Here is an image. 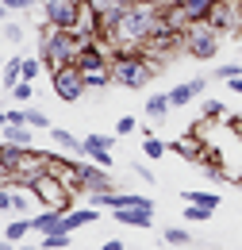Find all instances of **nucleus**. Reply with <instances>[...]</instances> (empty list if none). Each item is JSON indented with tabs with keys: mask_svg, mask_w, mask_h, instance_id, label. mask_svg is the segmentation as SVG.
<instances>
[{
	"mask_svg": "<svg viewBox=\"0 0 242 250\" xmlns=\"http://www.w3.org/2000/svg\"><path fill=\"white\" fill-rule=\"evenodd\" d=\"M81 46H85V42H81L73 31H65V27H50V23L39 27V58L46 65V73H54L58 65L77 62Z\"/></svg>",
	"mask_w": 242,
	"mask_h": 250,
	"instance_id": "nucleus-1",
	"label": "nucleus"
},
{
	"mask_svg": "<svg viewBox=\"0 0 242 250\" xmlns=\"http://www.w3.org/2000/svg\"><path fill=\"white\" fill-rule=\"evenodd\" d=\"M154 69H158V65L146 62V50H120V54L112 58V77H116V85H120V89H131V93L146 89V81L154 77Z\"/></svg>",
	"mask_w": 242,
	"mask_h": 250,
	"instance_id": "nucleus-2",
	"label": "nucleus"
},
{
	"mask_svg": "<svg viewBox=\"0 0 242 250\" xmlns=\"http://www.w3.org/2000/svg\"><path fill=\"white\" fill-rule=\"evenodd\" d=\"M50 89L58 100L65 104H77L81 96H85V73H81V65L69 62V65H58L54 73H50Z\"/></svg>",
	"mask_w": 242,
	"mask_h": 250,
	"instance_id": "nucleus-3",
	"label": "nucleus"
},
{
	"mask_svg": "<svg viewBox=\"0 0 242 250\" xmlns=\"http://www.w3.org/2000/svg\"><path fill=\"white\" fill-rule=\"evenodd\" d=\"M184 50L192 58H200V62L215 58L219 54V31H215L212 23H188L184 27Z\"/></svg>",
	"mask_w": 242,
	"mask_h": 250,
	"instance_id": "nucleus-4",
	"label": "nucleus"
},
{
	"mask_svg": "<svg viewBox=\"0 0 242 250\" xmlns=\"http://www.w3.org/2000/svg\"><path fill=\"white\" fill-rule=\"evenodd\" d=\"M39 4H42L46 23L50 27H65V31H73L81 23V16H85V4H77V0H39Z\"/></svg>",
	"mask_w": 242,
	"mask_h": 250,
	"instance_id": "nucleus-5",
	"label": "nucleus"
},
{
	"mask_svg": "<svg viewBox=\"0 0 242 250\" xmlns=\"http://www.w3.org/2000/svg\"><path fill=\"white\" fill-rule=\"evenodd\" d=\"M31 188H35V196H39V204H42V208H65V204H69V196H73V192H69V188L50 173V169H46L42 177H35Z\"/></svg>",
	"mask_w": 242,
	"mask_h": 250,
	"instance_id": "nucleus-6",
	"label": "nucleus"
},
{
	"mask_svg": "<svg viewBox=\"0 0 242 250\" xmlns=\"http://www.w3.org/2000/svg\"><path fill=\"white\" fill-rule=\"evenodd\" d=\"M112 216H116V223H123V227H150L154 223V200H146V204H127V208H112Z\"/></svg>",
	"mask_w": 242,
	"mask_h": 250,
	"instance_id": "nucleus-7",
	"label": "nucleus"
},
{
	"mask_svg": "<svg viewBox=\"0 0 242 250\" xmlns=\"http://www.w3.org/2000/svg\"><path fill=\"white\" fill-rule=\"evenodd\" d=\"M81 146H85V158H92L96 166H104V169H112V146H116V139L112 135H85L81 139Z\"/></svg>",
	"mask_w": 242,
	"mask_h": 250,
	"instance_id": "nucleus-8",
	"label": "nucleus"
},
{
	"mask_svg": "<svg viewBox=\"0 0 242 250\" xmlns=\"http://www.w3.org/2000/svg\"><path fill=\"white\" fill-rule=\"evenodd\" d=\"M46 158H50V173H54L69 192H85V185H81V162H65V158H58V154H46Z\"/></svg>",
	"mask_w": 242,
	"mask_h": 250,
	"instance_id": "nucleus-9",
	"label": "nucleus"
},
{
	"mask_svg": "<svg viewBox=\"0 0 242 250\" xmlns=\"http://www.w3.org/2000/svg\"><path fill=\"white\" fill-rule=\"evenodd\" d=\"M239 12H242L239 0H219V4L212 8V16H208V23H212L219 35H223V31H235V27H239Z\"/></svg>",
	"mask_w": 242,
	"mask_h": 250,
	"instance_id": "nucleus-10",
	"label": "nucleus"
},
{
	"mask_svg": "<svg viewBox=\"0 0 242 250\" xmlns=\"http://www.w3.org/2000/svg\"><path fill=\"white\" fill-rule=\"evenodd\" d=\"M169 150H177L184 162H196V166H208V162H212V150H208L196 135H181V139H173V146H169Z\"/></svg>",
	"mask_w": 242,
	"mask_h": 250,
	"instance_id": "nucleus-11",
	"label": "nucleus"
},
{
	"mask_svg": "<svg viewBox=\"0 0 242 250\" xmlns=\"http://www.w3.org/2000/svg\"><path fill=\"white\" fill-rule=\"evenodd\" d=\"M81 185L85 192H108V188H116V181L108 177V169L104 166H96V162H81Z\"/></svg>",
	"mask_w": 242,
	"mask_h": 250,
	"instance_id": "nucleus-12",
	"label": "nucleus"
},
{
	"mask_svg": "<svg viewBox=\"0 0 242 250\" xmlns=\"http://www.w3.org/2000/svg\"><path fill=\"white\" fill-rule=\"evenodd\" d=\"M204 89H208V81H204V77H192V81H184L177 89H169V104H173V108H184V104H192Z\"/></svg>",
	"mask_w": 242,
	"mask_h": 250,
	"instance_id": "nucleus-13",
	"label": "nucleus"
},
{
	"mask_svg": "<svg viewBox=\"0 0 242 250\" xmlns=\"http://www.w3.org/2000/svg\"><path fill=\"white\" fill-rule=\"evenodd\" d=\"M173 4L184 12L188 23H208V16H212V8L219 4V0H173Z\"/></svg>",
	"mask_w": 242,
	"mask_h": 250,
	"instance_id": "nucleus-14",
	"label": "nucleus"
},
{
	"mask_svg": "<svg viewBox=\"0 0 242 250\" xmlns=\"http://www.w3.org/2000/svg\"><path fill=\"white\" fill-rule=\"evenodd\" d=\"M77 65L89 73V69H112V58L96 46V42H89V46H81V54H77Z\"/></svg>",
	"mask_w": 242,
	"mask_h": 250,
	"instance_id": "nucleus-15",
	"label": "nucleus"
},
{
	"mask_svg": "<svg viewBox=\"0 0 242 250\" xmlns=\"http://www.w3.org/2000/svg\"><path fill=\"white\" fill-rule=\"evenodd\" d=\"M61 219H65V208H42L39 216L31 219V227L39 235H50V231H61Z\"/></svg>",
	"mask_w": 242,
	"mask_h": 250,
	"instance_id": "nucleus-16",
	"label": "nucleus"
},
{
	"mask_svg": "<svg viewBox=\"0 0 242 250\" xmlns=\"http://www.w3.org/2000/svg\"><path fill=\"white\" fill-rule=\"evenodd\" d=\"M100 219V212H96V204H89V208H81V212H65V219H61V231H81V227H89V223H96Z\"/></svg>",
	"mask_w": 242,
	"mask_h": 250,
	"instance_id": "nucleus-17",
	"label": "nucleus"
},
{
	"mask_svg": "<svg viewBox=\"0 0 242 250\" xmlns=\"http://www.w3.org/2000/svg\"><path fill=\"white\" fill-rule=\"evenodd\" d=\"M23 154H27V146H16V143H8V139H4V143H0V169L12 177V173L20 169Z\"/></svg>",
	"mask_w": 242,
	"mask_h": 250,
	"instance_id": "nucleus-18",
	"label": "nucleus"
},
{
	"mask_svg": "<svg viewBox=\"0 0 242 250\" xmlns=\"http://www.w3.org/2000/svg\"><path fill=\"white\" fill-rule=\"evenodd\" d=\"M169 108H173V104H169V93H150L146 96V116H150V120H165Z\"/></svg>",
	"mask_w": 242,
	"mask_h": 250,
	"instance_id": "nucleus-19",
	"label": "nucleus"
},
{
	"mask_svg": "<svg viewBox=\"0 0 242 250\" xmlns=\"http://www.w3.org/2000/svg\"><path fill=\"white\" fill-rule=\"evenodd\" d=\"M50 139H54V146H61V150H73V154H85V146H81V139H77V135H69L65 127H54V131H50Z\"/></svg>",
	"mask_w": 242,
	"mask_h": 250,
	"instance_id": "nucleus-20",
	"label": "nucleus"
},
{
	"mask_svg": "<svg viewBox=\"0 0 242 250\" xmlns=\"http://www.w3.org/2000/svg\"><path fill=\"white\" fill-rule=\"evenodd\" d=\"M8 143H16V146H31V124H8L0 131Z\"/></svg>",
	"mask_w": 242,
	"mask_h": 250,
	"instance_id": "nucleus-21",
	"label": "nucleus"
},
{
	"mask_svg": "<svg viewBox=\"0 0 242 250\" xmlns=\"http://www.w3.org/2000/svg\"><path fill=\"white\" fill-rule=\"evenodd\" d=\"M81 73H85V69H81ZM108 85H116L112 69H89V73H85V89H108Z\"/></svg>",
	"mask_w": 242,
	"mask_h": 250,
	"instance_id": "nucleus-22",
	"label": "nucleus"
},
{
	"mask_svg": "<svg viewBox=\"0 0 242 250\" xmlns=\"http://www.w3.org/2000/svg\"><path fill=\"white\" fill-rule=\"evenodd\" d=\"M39 247L42 250H65V247H73V235L69 231H50V235H42Z\"/></svg>",
	"mask_w": 242,
	"mask_h": 250,
	"instance_id": "nucleus-23",
	"label": "nucleus"
},
{
	"mask_svg": "<svg viewBox=\"0 0 242 250\" xmlns=\"http://www.w3.org/2000/svg\"><path fill=\"white\" fill-rule=\"evenodd\" d=\"M20 77H23V54H16V58L4 62V89H12Z\"/></svg>",
	"mask_w": 242,
	"mask_h": 250,
	"instance_id": "nucleus-24",
	"label": "nucleus"
},
{
	"mask_svg": "<svg viewBox=\"0 0 242 250\" xmlns=\"http://www.w3.org/2000/svg\"><path fill=\"white\" fill-rule=\"evenodd\" d=\"M184 204H200V208H219V192H181Z\"/></svg>",
	"mask_w": 242,
	"mask_h": 250,
	"instance_id": "nucleus-25",
	"label": "nucleus"
},
{
	"mask_svg": "<svg viewBox=\"0 0 242 250\" xmlns=\"http://www.w3.org/2000/svg\"><path fill=\"white\" fill-rule=\"evenodd\" d=\"M31 231H35V227H31V219H12V223H8V231H4V239H8V243H20V239H27Z\"/></svg>",
	"mask_w": 242,
	"mask_h": 250,
	"instance_id": "nucleus-26",
	"label": "nucleus"
},
{
	"mask_svg": "<svg viewBox=\"0 0 242 250\" xmlns=\"http://www.w3.org/2000/svg\"><path fill=\"white\" fill-rule=\"evenodd\" d=\"M8 93H12V100H16V104H27L31 96H35V85H31L27 77H20V81H16V85H12Z\"/></svg>",
	"mask_w": 242,
	"mask_h": 250,
	"instance_id": "nucleus-27",
	"label": "nucleus"
},
{
	"mask_svg": "<svg viewBox=\"0 0 242 250\" xmlns=\"http://www.w3.org/2000/svg\"><path fill=\"white\" fill-rule=\"evenodd\" d=\"M161 239H165L169 247H188V243H192V235H188L184 227H165V231H161Z\"/></svg>",
	"mask_w": 242,
	"mask_h": 250,
	"instance_id": "nucleus-28",
	"label": "nucleus"
},
{
	"mask_svg": "<svg viewBox=\"0 0 242 250\" xmlns=\"http://www.w3.org/2000/svg\"><path fill=\"white\" fill-rule=\"evenodd\" d=\"M120 4H123V0H85V8H89L96 20H100V16H108V12H116Z\"/></svg>",
	"mask_w": 242,
	"mask_h": 250,
	"instance_id": "nucleus-29",
	"label": "nucleus"
},
{
	"mask_svg": "<svg viewBox=\"0 0 242 250\" xmlns=\"http://www.w3.org/2000/svg\"><path fill=\"white\" fill-rule=\"evenodd\" d=\"M165 150H169V146H165L161 139H154V135H142V154H146V158H161Z\"/></svg>",
	"mask_w": 242,
	"mask_h": 250,
	"instance_id": "nucleus-30",
	"label": "nucleus"
},
{
	"mask_svg": "<svg viewBox=\"0 0 242 250\" xmlns=\"http://www.w3.org/2000/svg\"><path fill=\"white\" fill-rule=\"evenodd\" d=\"M184 219H188V223H204V219H212V208H200V204H184Z\"/></svg>",
	"mask_w": 242,
	"mask_h": 250,
	"instance_id": "nucleus-31",
	"label": "nucleus"
},
{
	"mask_svg": "<svg viewBox=\"0 0 242 250\" xmlns=\"http://www.w3.org/2000/svg\"><path fill=\"white\" fill-rule=\"evenodd\" d=\"M235 73H242V62H227V65H215L212 77H219V81H231Z\"/></svg>",
	"mask_w": 242,
	"mask_h": 250,
	"instance_id": "nucleus-32",
	"label": "nucleus"
},
{
	"mask_svg": "<svg viewBox=\"0 0 242 250\" xmlns=\"http://www.w3.org/2000/svg\"><path fill=\"white\" fill-rule=\"evenodd\" d=\"M42 69H46V65H42V58H23V77H27V81H35Z\"/></svg>",
	"mask_w": 242,
	"mask_h": 250,
	"instance_id": "nucleus-33",
	"label": "nucleus"
},
{
	"mask_svg": "<svg viewBox=\"0 0 242 250\" xmlns=\"http://www.w3.org/2000/svg\"><path fill=\"white\" fill-rule=\"evenodd\" d=\"M223 116H227V108L219 100H204V120H223Z\"/></svg>",
	"mask_w": 242,
	"mask_h": 250,
	"instance_id": "nucleus-34",
	"label": "nucleus"
},
{
	"mask_svg": "<svg viewBox=\"0 0 242 250\" xmlns=\"http://www.w3.org/2000/svg\"><path fill=\"white\" fill-rule=\"evenodd\" d=\"M135 127H139V120H135V116H123V120H116V135H131Z\"/></svg>",
	"mask_w": 242,
	"mask_h": 250,
	"instance_id": "nucleus-35",
	"label": "nucleus"
},
{
	"mask_svg": "<svg viewBox=\"0 0 242 250\" xmlns=\"http://www.w3.org/2000/svg\"><path fill=\"white\" fill-rule=\"evenodd\" d=\"M4 39L8 42H23V27L20 23H4Z\"/></svg>",
	"mask_w": 242,
	"mask_h": 250,
	"instance_id": "nucleus-36",
	"label": "nucleus"
},
{
	"mask_svg": "<svg viewBox=\"0 0 242 250\" xmlns=\"http://www.w3.org/2000/svg\"><path fill=\"white\" fill-rule=\"evenodd\" d=\"M0 212H12V192H8V185L0 188Z\"/></svg>",
	"mask_w": 242,
	"mask_h": 250,
	"instance_id": "nucleus-37",
	"label": "nucleus"
},
{
	"mask_svg": "<svg viewBox=\"0 0 242 250\" xmlns=\"http://www.w3.org/2000/svg\"><path fill=\"white\" fill-rule=\"evenodd\" d=\"M4 4H8L12 12H27V8H31V4H35V0H4Z\"/></svg>",
	"mask_w": 242,
	"mask_h": 250,
	"instance_id": "nucleus-38",
	"label": "nucleus"
},
{
	"mask_svg": "<svg viewBox=\"0 0 242 250\" xmlns=\"http://www.w3.org/2000/svg\"><path fill=\"white\" fill-rule=\"evenodd\" d=\"M135 173H139V177H142V181H146V185H154V181H158V177H154L150 169H146V166H142V162H139V166H135Z\"/></svg>",
	"mask_w": 242,
	"mask_h": 250,
	"instance_id": "nucleus-39",
	"label": "nucleus"
},
{
	"mask_svg": "<svg viewBox=\"0 0 242 250\" xmlns=\"http://www.w3.org/2000/svg\"><path fill=\"white\" fill-rule=\"evenodd\" d=\"M100 247H104V250H123L127 243H123V239H108V243H100Z\"/></svg>",
	"mask_w": 242,
	"mask_h": 250,
	"instance_id": "nucleus-40",
	"label": "nucleus"
},
{
	"mask_svg": "<svg viewBox=\"0 0 242 250\" xmlns=\"http://www.w3.org/2000/svg\"><path fill=\"white\" fill-rule=\"evenodd\" d=\"M8 12H12V8H8V4H4V0H0V23H4V20H8Z\"/></svg>",
	"mask_w": 242,
	"mask_h": 250,
	"instance_id": "nucleus-41",
	"label": "nucleus"
},
{
	"mask_svg": "<svg viewBox=\"0 0 242 250\" xmlns=\"http://www.w3.org/2000/svg\"><path fill=\"white\" fill-rule=\"evenodd\" d=\"M146 4H158V8H165V4H173V0H146Z\"/></svg>",
	"mask_w": 242,
	"mask_h": 250,
	"instance_id": "nucleus-42",
	"label": "nucleus"
},
{
	"mask_svg": "<svg viewBox=\"0 0 242 250\" xmlns=\"http://www.w3.org/2000/svg\"><path fill=\"white\" fill-rule=\"evenodd\" d=\"M4 127H8V112H0V131H4Z\"/></svg>",
	"mask_w": 242,
	"mask_h": 250,
	"instance_id": "nucleus-43",
	"label": "nucleus"
},
{
	"mask_svg": "<svg viewBox=\"0 0 242 250\" xmlns=\"http://www.w3.org/2000/svg\"><path fill=\"white\" fill-rule=\"evenodd\" d=\"M235 185H242V169H239V177H235Z\"/></svg>",
	"mask_w": 242,
	"mask_h": 250,
	"instance_id": "nucleus-44",
	"label": "nucleus"
},
{
	"mask_svg": "<svg viewBox=\"0 0 242 250\" xmlns=\"http://www.w3.org/2000/svg\"><path fill=\"white\" fill-rule=\"evenodd\" d=\"M123 4H142V0H123Z\"/></svg>",
	"mask_w": 242,
	"mask_h": 250,
	"instance_id": "nucleus-45",
	"label": "nucleus"
},
{
	"mask_svg": "<svg viewBox=\"0 0 242 250\" xmlns=\"http://www.w3.org/2000/svg\"><path fill=\"white\" fill-rule=\"evenodd\" d=\"M4 247H8V243H0V250H4Z\"/></svg>",
	"mask_w": 242,
	"mask_h": 250,
	"instance_id": "nucleus-46",
	"label": "nucleus"
},
{
	"mask_svg": "<svg viewBox=\"0 0 242 250\" xmlns=\"http://www.w3.org/2000/svg\"><path fill=\"white\" fill-rule=\"evenodd\" d=\"M77 4H85V0H77Z\"/></svg>",
	"mask_w": 242,
	"mask_h": 250,
	"instance_id": "nucleus-47",
	"label": "nucleus"
},
{
	"mask_svg": "<svg viewBox=\"0 0 242 250\" xmlns=\"http://www.w3.org/2000/svg\"><path fill=\"white\" fill-rule=\"evenodd\" d=\"M239 4H242V0H239Z\"/></svg>",
	"mask_w": 242,
	"mask_h": 250,
	"instance_id": "nucleus-48",
	"label": "nucleus"
}]
</instances>
